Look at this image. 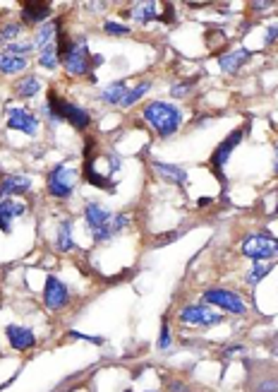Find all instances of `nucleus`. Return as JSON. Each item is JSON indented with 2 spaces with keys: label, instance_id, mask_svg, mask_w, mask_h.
<instances>
[{
  "label": "nucleus",
  "instance_id": "obj_1",
  "mask_svg": "<svg viewBox=\"0 0 278 392\" xmlns=\"http://www.w3.org/2000/svg\"><path fill=\"white\" fill-rule=\"evenodd\" d=\"M58 51H60V60L65 65L67 75L72 78H84L89 75V70L94 68L91 65V51L86 39H67V36H58Z\"/></svg>",
  "mask_w": 278,
  "mask_h": 392
},
{
  "label": "nucleus",
  "instance_id": "obj_2",
  "mask_svg": "<svg viewBox=\"0 0 278 392\" xmlns=\"http://www.w3.org/2000/svg\"><path fill=\"white\" fill-rule=\"evenodd\" d=\"M41 113L51 123L67 121L70 126H75L77 130H86V128L91 126V116L86 108L77 106V104L67 102V99H60L55 92H48V102L41 104Z\"/></svg>",
  "mask_w": 278,
  "mask_h": 392
},
{
  "label": "nucleus",
  "instance_id": "obj_3",
  "mask_svg": "<svg viewBox=\"0 0 278 392\" xmlns=\"http://www.w3.org/2000/svg\"><path fill=\"white\" fill-rule=\"evenodd\" d=\"M144 121L153 128L158 137H170L180 130L182 126V111L175 106V104L168 102H151L144 106L142 111Z\"/></svg>",
  "mask_w": 278,
  "mask_h": 392
},
{
  "label": "nucleus",
  "instance_id": "obj_4",
  "mask_svg": "<svg viewBox=\"0 0 278 392\" xmlns=\"http://www.w3.org/2000/svg\"><path fill=\"white\" fill-rule=\"evenodd\" d=\"M242 255L252 262H264L278 257V238L268 233H249L242 238Z\"/></svg>",
  "mask_w": 278,
  "mask_h": 392
},
{
  "label": "nucleus",
  "instance_id": "obj_5",
  "mask_svg": "<svg viewBox=\"0 0 278 392\" xmlns=\"http://www.w3.org/2000/svg\"><path fill=\"white\" fill-rule=\"evenodd\" d=\"M77 178H79V174H77L75 169H70V166H62V164L53 166L46 176L48 195H53V198L58 200H67L72 195V190H75Z\"/></svg>",
  "mask_w": 278,
  "mask_h": 392
},
{
  "label": "nucleus",
  "instance_id": "obj_6",
  "mask_svg": "<svg viewBox=\"0 0 278 392\" xmlns=\"http://www.w3.org/2000/svg\"><path fill=\"white\" fill-rule=\"evenodd\" d=\"M204 303L206 305H216L220 310H228L233 315H244L247 313V305L244 301L240 299L235 291L223 289V286H214V289H206L204 291Z\"/></svg>",
  "mask_w": 278,
  "mask_h": 392
},
{
  "label": "nucleus",
  "instance_id": "obj_7",
  "mask_svg": "<svg viewBox=\"0 0 278 392\" xmlns=\"http://www.w3.org/2000/svg\"><path fill=\"white\" fill-rule=\"evenodd\" d=\"M220 320H223V315L211 310L206 303H187L180 310V323L194 325V327H211V325H218Z\"/></svg>",
  "mask_w": 278,
  "mask_h": 392
},
{
  "label": "nucleus",
  "instance_id": "obj_8",
  "mask_svg": "<svg viewBox=\"0 0 278 392\" xmlns=\"http://www.w3.org/2000/svg\"><path fill=\"white\" fill-rule=\"evenodd\" d=\"M43 303L48 310H62L70 303V289L65 281H60L55 275L46 277V286H43Z\"/></svg>",
  "mask_w": 278,
  "mask_h": 392
},
{
  "label": "nucleus",
  "instance_id": "obj_9",
  "mask_svg": "<svg viewBox=\"0 0 278 392\" xmlns=\"http://www.w3.org/2000/svg\"><path fill=\"white\" fill-rule=\"evenodd\" d=\"M242 137H244V130L240 128V130H233L228 137H225L223 142H220L218 147L214 150V154H211V166H214V171L216 174L223 178V166L228 164V159H230V154L235 152V147L242 142Z\"/></svg>",
  "mask_w": 278,
  "mask_h": 392
},
{
  "label": "nucleus",
  "instance_id": "obj_10",
  "mask_svg": "<svg viewBox=\"0 0 278 392\" xmlns=\"http://www.w3.org/2000/svg\"><path fill=\"white\" fill-rule=\"evenodd\" d=\"M8 128L10 130H19L24 135H36L38 132V118L27 108H10L8 113Z\"/></svg>",
  "mask_w": 278,
  "mask_h": 392
},
{
  "label": "nucleus",
  "instance_id": "obj_11",
  "mask_svg": "<svg viewBox=\"0 0 278 392\" xmlns=\"http://www.w3.org/2000/svg\"><path fill=\"white\" fill-rule=\"evenodd\" d=\"M34 181L29 176L19 174H5L0 178V200H12L14 195H24L27 190H31Z\"/></svg>",
  "mask_w": 278,
  "mask_h": 392
},
{
  "label": "nucleus",
  "instance_id": "obj_12",
  "mask_svg": "<svg viewBox=\"0 0 278 392\" xmlns=\"http://www.w3.org/2000/svg\"><path fill=\"white\" fill-rule=\"evenodd\" d=\"M5 337H8L10 347H12L14 351H29V349L36 347V337H34L31 330L24 327V325H8V327H5Z\"/></svg>",
  "mask_w": 278,
  "mask_h": 392
},
{
  "label": "nucleus",
  "instance_id": "obj_13",
  "mask_svg": "<svg viewBox=\"0 0 278 392\" xmlns=\"http://www.w3.org/2000/svg\"><path fill=\"white\" fill-rule=\"evenodd\" d=\"M51 12V3H43V0H27V3H22L24 25H46Z\"/></svg>",
  "mask_w": 278,
  "mask_h": 392
},
{
  "label": "nucleus",
  "instance_id": "obj_14",
  "mask_svg": "<svg viewBox=\"0 0 278 392\" xmlns=\"http://www.w3.org/2000/svg\"><path fill=\"white\" fill-rule=\"evenodd\" d=\"M24 212H27V205L24 203H17V200H0V231L3 233L12 231V222Z\"/></svg>",
  "mask_w": 278,
  "mask_h": 392
},
{
  "label": "nucleus",
  "instance_id": "obj_15",
  "mask_svg": "<svg viewBox=\"0 0 278 392\" xmlns=\"http://www.w3.org/2000/svg\"><path fill=\"white\" fill-rule=\"evenodd\" d=\"M110 217L113 214L108 212L105 207H101L99 203H86L84 205V219H86V227H89V231H99V229H103L105 224L110 222Z\"/></svg>",
  "mask_w": 278,
  "mask_h": 392
},
{
  "label": "nucleus",
  "instance_id": "obj_16",
  "mask_svg": "<svg viewBox=\"0 0 278 392\" xmlns=\"http://www.w3.org/2000/svg\"><path fill=\"white\" fill-rule=\"evenodd\" d=\"M249 51L247 49H235V51H228V54H223L218 58V63H220V70H223L225 75H235V73H240L242 70V65L249 60Z\"/></svg>",
  "mask_w": 278,
  "mask_h": 392
},
{
  "label": "nucleus",
  "instance_id": "obj_17",
  "mask_svg": "<svg viewBox=\"0 0 278 392\" xmlns=\"http://www.w3.org/2000/svg\"><path fill=\"white\" fill-rule=\"evenodd\" d=\"M129 224V217L127 214H113L110 217V222L105 224L103 229H99V231H94L91 236H94V241L96 243H105V241H110V238H115L120 231H123L125 227Z\"/></svg>",
  "mask_w": 278,
  "mask_h": 392
},
{
  "label": "nucleus",
  "instance_id": "obj_18",
  "mask_svg": "<svg viewBox=\"0 0 278 392\" xmlns=\"http://www.w3.org/2000/svg\"><path fill=\"white\" fill-rule=\"evenodd\" d=\"M153 171L161 176L163 181L173 185H185L187 183V174L182 166H175V164H166V161H153Z\"/></svg>",
  "mask_w": 278,
  "mask_h": 392
},
{
  "label": "nucleus",
  "instance_id": "obj_19",
  "mask_svg": "<svg viewBox=\"0 0 278 392\" xmlns=\"http://www.w3.org/2000/svg\"><path fill=\"white\" fill-rule=\"evenodd\" d=\"M29 68V58L22 56L8 54V51H0V75H19Z\"/></svg>",
  "mask_w": 278,
  "mask_h": 392
},
{
  "label": "nucleus",
  "instance_id": "obj_20",
  "mask_svg": "<svg viewBox=\"0 0 278 392\" xmlns=\"http://www.w3.org/2000/svg\"><path fill=\"white\" fill-rule=\"evenodd\" d=\"M129 15H132V20L139 22V25H149V22L158 17V3H134Z\"/></svg>",
  "mask_w": 278,
  "mask_h": 392
},
{
  "label": "nucleus",
  "instance_id": "obj_21",
  "mask_svg": "<svg viewBox=\"0 0 278 392\" xmlns=\"http://www.w3.org/2000/svg\"><path fill=\"white\" fill-rule=\"evenodd\" d=\"M129 84L127 82H113L108 84V87L101 92V102L103 104H110V106H120L125 99V94H127Z\"/></svg>",
  "mask_w": 278,
  "mask_h": 392
},
{
  "label": "nucleus",
  "instance_id": "obj_22",
  "mask_svg": "<svg viewBox=\"0 0 278 392\" xmlns=\"http://www.w3.org/2000/svg\"><path fill=\"white\" fill-rule=\"evenodd\" d=\"M14 92H17L19 99H31L41 92V80L34 78V75H27V78L17 80L14 82Z\"/></svg>",
  "mask_w": 278,
  "mask_h": 392
},
{
  "label": "nucleus",
  "instance_id": "obj_23",
  "mask_svg": "<svg viewBox=\"0 0 278 392\" xmlns=\"http://www.w3.org/2000/svg\"><path fill=\"white\" fill-rule=\"evenodd\" d=\"M72 248H75V241H72V222L70 219H65V222H60V227H58L55 251L58 253H70Z\"/></svg>",
  "mask_w": 278,
  "mask_h": 392
},
{
  "label": "nucleus",
  "instance_id": "obj_24",
  "mask_svg": "<svg viewBox=\"0 0 278 392\" xmlns=\"http://www.w3.org/2000/svg\"><path fill=\"white\" fill-rule=\"evenodd\" d=\"M38 65L46 70H55L60 65V51H58V41L55 44H48L46 49L38 51Z\"/></svg>",
  "mask_w": 278,
  "mask_h": 392
},
{
  "label": "nucleus",
  "instance_id": "obj_25",
  "mask_svg": "<svg viewBox=\"0 0 278 392\" xmlns=\"http://www.w3.org/2000/svg\"><path fill=\"white\" fill-rule=\"evenodd\" d=\"M151 89V82L149 80H144V82H137V84H132V87L127 89V94H125V99H123V104L120 106L123 108H129V106H134V104L139 102V99L144 97V94Z\"/></svg>",
  "mask_w": 278,
  "mask_h": 392
},
{
  "label": "nucleus",
  "instance_id": "obj_26",
  "mask_svg": "<svg viewBox=\"0 0 278 392\" xmlns=\"http://www.w3.org/2000/svg\"><path fill=\"white\" fill-rule=\"evenodd\" d=\"M84 178L89 181L91 185H96V188L113 190V183H110V178H105V176H101V174H96V171H94V161H86V166H84Z\"/></svg>",
  "mask_w": 278,
  "mask_h": 392
},
{
  "label": "nucleus",
  "instance_id": "obj_27",
  "mask_svg": "<svg viewBox=\"0 0 278 392\" xmlns=\"http://www.w3.org/2000/svg\"><path fill=\"white\" fill-rule=\"evenodd\" d=\"M268 270H271V265H268V262H254V267L247 272V279H244V281H247L249 286H257L259 281L268 275Z\"/></svg>",
  "mask_w": 278,
  "mask_h": 392
},
{
  "label": "nucleus",
  "instance_id": "obj_28",
  "mask_svg": "<svg viewBox=\"0 0 278 392\" xmlns=\"http://www.w3.org/2000/svg\"><path fill=\"white\" fill-rule=\"evenodd\" d=\"M34 41H29V44H17V41H12V44L5 46V51L8 54H14V56H22V58H29V54H34Z\"/></svg>",
  "mask_w": 278,
  "mask_h": 392
},
{
  "label": "nucleus",
  "instance_id": "obj_29",
  "mask_svg": "<svg viewBox=\"0 0 278 392\" xmlns=\"http://www.w3.org/2000/svg\"><path fill=\"white\" fill-rule=\"evenodd\" d=\"M103 32L108 36H127L132 30H129V27H125V25H120V22H110L108 20V22H103Z\"/></svg>",
  "mask_w": 278,
  "mask_h": 392
},
{
  "label": "nucleus",
  "instance_id": "obj_30",
  "mask_svg": "<svg viewBox=\"0 0 278 392\" xmlns=\"http://www.w3.org/2000/svg\"><path fill=\"white\" fill-rule=\"evenodd\" d=\"M19 32H22V25H17V22H10V25H3L0 27V41H10L14 39V36H19Z\"/></svg>",
  "mask_w": 278,
  "mask_h": 392
},
{
  "label": "nucleus",
  "instance_id": "obj_31",
  "mask_svg": "<svg viewBox=\"0 0 278 392\" xmlns=\"http://www.w3.org/2000/svg\"><path fill=\"white\" fill-rule=\"evenodd\" d=\"M168 347H170V327H168V323L163 320L161 334H158V349H168Z\"/></svg>",
  "mask_w": 278,
  "mask_h": 392
},
{
  "label": "nucleus",
  "instance_id": "obj_32",
  "mask_svg": "<svg viewBox=\"0 0 278 392\" xmlns=\"http://www.w3.org/2000/svg\"><path fill=\"white\" fill-rule=\"evenodd\" d=\"M192 87H194L192 82H180V84H175V87H170V94H173V97H177V99H182V97H187V94H190Z\"/></svg>",
  "mask_w": 278,
  "mask_h": 392
},
{
  "label": "nucleus",
  "instance_id": "obj_33",
  "mask_svg": "<svg viewBox=\"0 0 278 392\" xmlns=\"http://www.w3.org/2000/svg\"><path fill=\"white\" fill-rule=\"evenodd\" d=\"M257 392H278V378H266L257 385Z\"/></svg>",
  "mask_w": 278,
  "mask_h": 392
},
{
  "label": "nucleus",
  "instance_id": "obj_34",
  "mask_svg": "<svg viewBox=\"0 0 278 392\" xmlns=\"http://www.w3.org/2000/svg\"><path fill=\"white\" fill-rule=\"evenodd\" d=\"M273 41H278V25L276 22H271V25L266 27V36H264V44L271 46Z\"/></svg>",
  "mask_w": 278,
  "mask_h": 392
},
{
  "label": "nucleus",
  "instance_id": "obj_35",
  "mask_svg": "<svg viewBox=\"0 0 278 392\" xmlns=\"http://www.w3.org/2000/svg\"><path fill=\"white\" fill-rule=\"evenodd\" d=\"M70 337H75V339H84V342H91V344H103V342H105L103 337H91V334H81V332H77V330H72Z\"/></svg>",
  "mask_w": 278,
  "mask_h": 392
},
{
  "label": "nucleus",
  "instance_id": "obj_36",
  "mask_svg": "<svg viewBox=\"0 0 278 392\" xmlns=\"http://www.w3.org/2000/svg\"><path fill=\"white\" fill-rule=\"evenodd\" d=\"M252 8L257 12H262V10H266V8H271V3H252Z\"/></svg>",
  "mask_w": 278,
  "mask_h": 392
},
{
  "label": "nucleus",
  "instance_id": "obj_37",
  "mask_svg": "<svg viewBox=\"0 0 278 392\" xmlns=\"http://www.w3.org/2000/svg\"><path fill=\"white\" fill-rule=\"evenodd\" d=\"M273 174L278 176V142H276V157H273Z\"/></svg>",
  "mask_w": 278,
  "mask_h": 392
},
{
  "label": "nucleus",
  "instance_id": "obj_38",
  "mask_svg": "<svg viewBox=\"0 0 278 392\" xmlns=\"http://www.w3.org/2000/svg\"><path fill=\"white\" fill-rule=\"evenodd\" d=\"M173 392H192V390H185L182 385H177V387H173Z\"/></svg>",
  "mask_w": 278,
  "mask_h": 392
},
{
  "label": "nucleus",
  "instance_id": "obj_39",
  "mask_svg": "<svg viewBox=\"0 0 278 392\" xmlns=\"http://www.w3.org/2000/svg\"><path fill=\"white\" fill-rule=\"evenodd\" d=\"M276 212H278V190H276Z\"/></svg>",
  "mask_w": 278,
  "mask_h": 392
},
{
  "label": "nucleus",
  "instance_id": "obj_40",
  "mask_svg": "<svg viewBox=\"0 0 278 392\" xmlns=\"http://www.w3.org/2000/svg\"><path fill=\"white\" fill-rule=\"evenodd\" d=\"M147 392H156V390H147Z\"/></svg>",
  "mask_w": 278,
  "mask_h": 392
},
{
  "label": "nucleus",
  "instance_id": "obj_41",
  "mask_svg": "<svg viewBox=\"0 0 278 392\" xmlns=\"http://www.w3.org/2000/svg\"><path fill=\"white\" fill-rule=\"evenodd\" d=\"M125 392H132V390H125Z\"/></svg>",
  "mask_w": 278,
  "mask_h": 392
}]
</instances>
